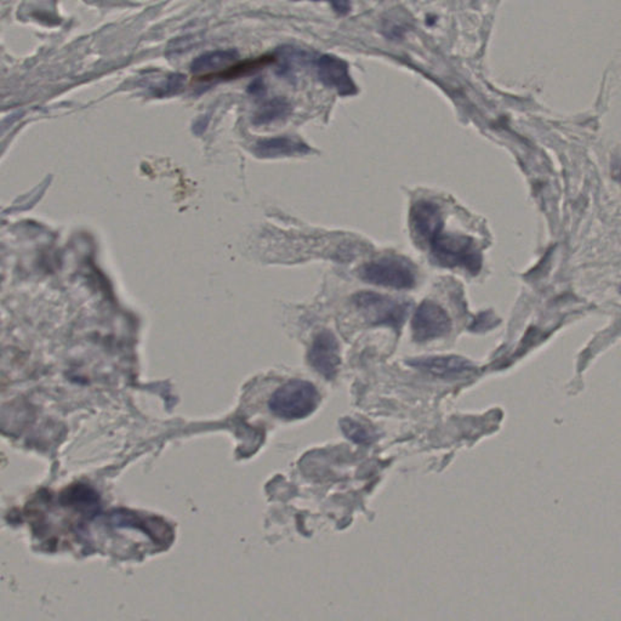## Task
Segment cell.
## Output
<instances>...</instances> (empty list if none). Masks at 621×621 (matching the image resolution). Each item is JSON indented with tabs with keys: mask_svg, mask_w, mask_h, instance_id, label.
Instances as JSON below:
<instances>
[{
	"mask_svg": "<svg viewBox=\"0 0 621 621\" xmlns=\"http://www.w3.org/2000/svg\"><path fill=\"white\" fill-rule=\"evenodd\" d=\"M436 263L447 269L468 270L478 274L482 267V254L471 237L457 233H444L443 230L429 243Z\"/></svg>",
	"mask_w": 621,
	"mask_h": 621,
	"instance_id": "1",
	"label": "cell"
},
{
	"mask_svg": "<svg viewBox=\"0 0 621 621\" xmlns=\"http://www.w3.org/2000/svg\"><path fill=\"white\" fill-rule=\"evenodd\" d=\"M320 395L316 386L305 380H291L271 396L269 408L284 420H299L309 417L320 406Z\"/></svg>",
	"mask_w": 621,
	"mask_h": 621,
	"instance_id": "2",
	"label": "cell"
},
{
	"mask_svg": "<svg viewBox=\"0 0 621 621\" xmlns=\"http://www.w3.org/2000/svg\"><path fill=\"white\" fill-rule=\"evenodd\" d=\"M359 276L366 283L408 291L417 284L418 271L414 263L404 256L386 255L360 266Z\"/></svg>",
	"mask_w": 621,
	"mask_h": 621,
	"instance_id": "3",
	"label": "cell"
},
{
	"mask_svg": "<svg viewBox=\"0 0 621 621\" xmlns=\"http://www.w3.org/2000/svg\"><path fill=\"white\" fill-rule=\"evenodd\" d=\"M360 316L373 327H389L399 331L409 315L411 303L403 299L374 291H360L353 298Z\"/></svg>",
	"mask_w": 621,
	"mask_h": 621,
	"instance_id": "4",
	"label": "cell"
},
{
	"mask_svg": "<svg viewBox=\"0 0 621 621\" xmlns=\"http://www.w3.org/2000/svg\"><path fill=\"white\" fill-rule=\"evenodd\" d=\"M451 331V320L439 303L425 300L415 310L411 320L414 341L429 342L446 337Z\"/></svg>",
	"mask_w": 621,
	"mask_h": 621,
	"instance_id": "5",
	"label": "cell"
},
{
	"mask_svg": "<svg viewBox=\"0 0 621 621\" xmlns=\"http://www.w3.org/2000/svg\"><path fill=\"white\" fill-rule=\"evenodd\" d=\"M310 366L328 380L337 377L340 367V345L330 330H322L313 339L307 353Z\"/></svg>",
	"mask_w": 621,
	"mask_h": 621,
	"instance_id": "6",
	"label": "cell"
},
{
	"mask_svg": "<svg viewBox=\"0 0 621 621\" xmlns=\"http://www.w3.org/2000/svg\"><path fill=\"white\" fill-rule=\"evenodd\" d=\"M409 220L414 237L425 244H429L443 229L442 212L439 205L432 201L415 202L411 205Z\"/></svg>",
	"mask_w": 621,
	"mask_h": 621,
	"instance_id": "7",
	"label": "cell"
},
{
	"mask_svg": "<svg viewBox=\"0 0 621 621\" xmlns=\"http://www.w3.org/2000/svg\"><path fill=\"white\" fill-rule=\"evenodd\" d=\"M317 75L328 88L337 90L342 96L355 95L357 85L350 75L349 64L340 57L322 55L317 60Z\"/></svg>",
	"mask_w": 621,
	"mask_h": 621,
	"instance_id": "8",
	"label": "cell"
},
{
	"mask_svg": "<svg viewBox=\"0 0 621 621\" xmlns=\"http://www.w3.org/2000/svg\"><path fill=\"white\" fill-rule=\"evenodd\" d=\"M408 364L426 373L444 379L462 377L474 368L471 362L460 356L421 357V359L409 360Z\"/></svg>",
	"mask_w": 621,
	"mask_h": 621,
	"instance_id": "9",
	"label": "cell"
},
{
	"mask_svg": "<svg viewBox=\"0 0 621 621\" xmlns=\"http://www.w3.org/2000/svg\"><path fill=\"white\" fill-rule=\"evenodd\" d=\"M310 148L302 140L296 137L281 136L262 140L256 144V152L261 157H289V155L307 154Z\"/></svg>",
	"mask_w": 621,
	"mask_h": 621,
	"instance_id": "10",
	"label": "cell"
},
{
	"mask_svg": "<svg viewBox=\"0 0 621 621\" xmlns=\"http://www.w3.org/2000/svg\"><path fill=\"white\" fill-rule=\"evenodd\" d=\"M236 59H238L236 50H216V52L205 53L194 59L191 64V70L193 74H208V72L229 66Z\"/></svg>",
	"mask_w": 621,
	"mask_h": 621,
	"instance_id": "11",
	"label": "cell"
},
{
	"mask_svg": "<svg viewBox=\"0 0 621 621\" xmlns=\"http://www.w3.org/2000/svg\"><path fill=\"white\" fill-rule=\"evenodd\" d=\"M291 113V104L283 97H274L263 104L254 117L255 124H270L281 119L287 118Z\"/></svg>",
	"mask_w": 621,
	"mask_h": 621,
	"instance_id": "12",
	"label": "cell"
},
{
	"mask_svg": "<svg viewBox=\"0 0 621 621\" xmlns=\"http://www.w3.org/2000/svg\"><path fill=\"white\" fill-rule=\"evenodd\" d=\"M276 60V56L274 55H265L258 57V59L247 60L244 61V63L238 64L236 66L229 68V70L225 72H222V74L211 75V77L233 79L242 77V75L252 74H255V72L261 70V68L269 66V64L274 63Z\"/></svg>",
	"mask_w": 621,
	"mask_h": 621,
	"instance_id": "13",
	"label": "cell"
},
{
	"mask_svg": "<svg viewBox=\"0 0 621 621\" xmlns=\"http://www.w3.org/2000/svg\"><path fill=\"white\" fill-rule=\"evenodd\" d=\"M340 426L344 435L351 439L352 442L359 444H370L377 439V432L363 422L346 418L340 421Z\"/></svg>",
	"mask_w": 621,
	"mask_h": 621,
	"instance_id": "14",
	"label": "cell"
},
{
	"mask_svg": "<svg viewBox=\"0 0 621 621\" xmlns=\"http://www.w3.org/2000/svg\"><path fill=\"white\" fill-rule=\"evenodd\" d=\"M335 12L340 14V15H348L350 10H351V5H350V0H328Z\"/></svg>",
	"mask_w": 621,
	"mask_h": 621,
	"instance_id": "15",
	"label": "cell"
},
{
	"mask_svg": "<svg viewBox=\"0 0 621 621\" xmlns=\"http://www.w3.org/2000/svg\"><path fill=\"white\" fill-rule=\"evenodd\" d=\"M614 171H616V179L621 183V165L614 169Z\"/></svg>",
	"mask_w": 621,
	"mask_h": 621,
	"instance_id": "16",
	"label": "cell"
},
{
	"mask_svg": "<svg viewBox=\"0 0 621 621\" xmlns=\"http://www.w3.org/2000/svg\"><path fill=\"white\" fill-rule=\"evenodd\" d=\"M620 292H621V288H620Z\"/></svg>",
	"mask_w": 621,
	"mask_h": 621,
	"instance_id": "17",
	"label": "cell"
}]
</instances>
